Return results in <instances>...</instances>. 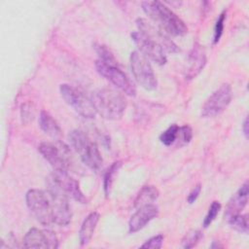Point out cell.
<instances>
[{"label":"cell","mask_w":249,"mask_h":249,"mask_svg":"<svg viewBox=\"0 0 249 249\" xmlns=\"http://www.w3.org/2000/svg\"><path fill=\"white\" fill-rule=\"evenodd\" d=\"M200 190H201V187H200L199 184H197V185L192 190V192L189 194V196H188V197H187L188 203L192 204V203H194V202L196 201V199L197 198L198 195L200 194Z\"/></svg>","instance_id":"obj_31"},{"label":"cell","mask_w":249,"mask_h":249,"mask_svg":"<svg viewBox=\"0 0 249 249\" xmlns=\"http://www.w3.org/2000/svg\"><path fill=\"white\" fill-rule=\"evenodd\" d=\"M53 174L68 197H72L81 203H87V198L82 193L79 183L74 178L70 177L67 172H53Z\"/></svg>","instance_id":"obj_15"},{"label":"cell","mask_w":249,"mask_h":249,"mask_svg":"<svg viewBox=\"0 0 249 249\" xmlns=\"http://www.w3.org/2000/svg\"><path fill=\"white\" fill-rule=\"evenodd\" d=\"M130 36L139 49V53H142L147 59H150L159 65H163L166 63V54L160 45L146 37L139 31L132 32Z\"/></svg>","instance_id":"obj_11"},{"label":"cell","mask_w":249,"mask_h":249,"mask_svg":"<svg viewBox=\"0 0 249 249\" xmlns=\"http://www.w3.org/2000/svg\"><path fill=\"white\" fill-rule=\"evenodd\" d=\"M96 71L111 82L117 89L122 90L124 94L135 96L136 89L130 79L118 67V65H111L97 59L95 61Z\"/></svg>","instance_id":"obj_8"},{"label":"cell","mask_w":249,"mask_h":249,"mask_svg":"<svg viewBox=\"0 0 249 249\" xmlns=\"http://www.w3.org/2000/svg\"><path fill=\"white\" fill-rule=\"evenodd\" d=\"M28 209L36 220L44 226L53 223L52 204L47 192L39 189H31L25 195Z\"/></svg>","instance_id":"obj_5"},{"label":"cell","mask_w":249,"mask_h":249,"mask_svg":"<svg viewBox=\"0 0 249 249\" xmlns=\"http://www.w3.org/2000/svg\"><path fill=\"white\" fill-rule=\"evenodd\" d=\"M136 25L140 33L160 45L164 52L175 53L180 51L177 45L170 39V37L166 33H164L159 27L153 25L150 21L146 20L145 18H137Z\"/></svg>","instance_id":"obj_12"},{"label":"cell","mask_w":249,"mask_h":249,"mask_svg":"<svg viewBox=\"0 0 249 249\" xmlns=\"http://www.w3.org/2000/svg\"><path fill=\"white\" fill-rule=\"evenodd\" d=\"M242 129H243V133H244L245 137L248 138L249 130H248V118L247 117L244 119V122H243V124H242Z\"/></svg>","instance_id":"obj_32"},{"label":"cell","mask_w":249,"mask_h":249,"mask_svg":"<svg viewBox=\"0 0 249 249\" xmlns=\"http://www.w3.org/2000/svg\"><path fill=\"white\" fill-rule=\"evenodd\" d=\"M159 197V190L152 185L144 186L137 194L134 199V207L137 209L141 206L152 204Z\"/></svg>","instance_id":"obj_20"},{"label":"cell","mask_w":249,"mask_h":249,"mask_svg":"<svg viewBox=\"0 0 249 249\" xmlns=\"http://www.w3.org/2000/svg\"><path fill=\"white\" fill-rule=\"evenodd\" d=\"M162 243H163V235L158 234V235H155V236L149 238L147 241H145V243H143L141 245V247L142 248L159 249V248H161Z\"/></svg>","instance_id":"obj_30"},{"label":"cell","mask_w":249,"mask_h":249,"mask_svg":"<svg viewBox=\"0 0 249 249\" xmlns=\"http://www.w3.org/2000/svg\"><path fill=\"white\" fill-rule=\"evenodd\" d=\"M142 8L156 26L168 36H183L188 32L185 22L160 1H144Z\"/></svg>","instance_id":"obj_1"},{"label":"cell","mask_w":249,"mask_h":249,"mask_svg":"<svg viewBox=\"0 0 249 249\" xmlns=\"http://www.w3.org/2000/svg\"><path fill=\"white\" fill-rule=\"evenodd\" d=\"M59 90L64 101L82 117L88 119L95 117L96 112L91 98L87 96L81 89L68 84H62L59 87Z\"/></svg>","instance_id":"obj_6"},{"label":"cell","mask_w":249,"mask_h":249,"mask_svg":"<svg viewBox=\"0 0 249 249\" xmlns=\"http://www.w3.org/2000/svg\"><path fill=\"white\" fill-rule=\"evenodd\" d=\"M230 226L236 230L237 231L247 233L248 232V218L247 215H241V213L236 214L228 219Z\"/></svg>","instance_id":"obj_22"},{"label":"cell","mask_w":249,"mask_h":249,"mask_svg":"<svg viewBox=\"0 0 249 249\" xmlns=\"http://www.w3.org/2000/svg\"><path fill=\"white\" fill-rule=\"evenodd\" d=\"M129 61L130 68L136 82L147 90L156 89L158 82L149 59H147L138 51H133L130 53Z\"/></svg>","instance_id":"obj_7"},{"label":"cell","mask_w":249,"mask_h":249,"mask_svg":"<svg viewBox=\"0 0 249 249\" xmlns=\"http://www.w3.org/2000/svg\"><path fill=\"white\" fill-rule=\"evenodd\" d=\"M158 214L159 208L153 203L137 208L136 212L130 217L128 222V231L134 233L142 230L150 221L155 219Z\"/></svg>","instance_id":"obj_14"},{"label":"cell","mask_w":249,"mask_h":249,"mask_svg":"<svg viewBox=\"0 0 249 249\" xmlns=\"http://www.w3.org/2000/svg\"><path fill=\"white\" fill-rule=\"evenodd\" d=\"M121 165H122L121 161L113 162L111 164V166L107 169V171L104 174V177H103V189H104V193H105L106 196H109V194H110V191H111V188H112V185H113V182H114L115 175L117 174V172L120 169Z\"/></svg>","instance_id":"obj_21"},{"label":"cell","mask_w":249,"mask_h":249,"mask_svg":"<svg viewBox=\"0 0 249 249\" xmlns=\"http://www.w3.org/2000/svg\"><path fill=\"white\" fill-rule=\"evenodd\" d=\"M220 210H221V203L217 200H214L211 203V205L208 209V212H207V214H206V216L203 220L202 224H203L204 228H207L215 220V218L217 217Z\"/></svg>","instance_id":"obj_27"},{"label":"cell","mask_w":249,"mask_h":249,"mask_svg":"<svg viewBox=\"0 0 249 249\" xmlns=\"http://www.w3.org/2000/svg\"><path fill=\"white\" fill-rule=\"evenodd\" d=\"M201 237H202V232L200 231H198V230L191 231L183 238L182 247L185 249L193 248L197 244V242L200 240Z\"/></svg>","instance_id":"obj_25"},{"label":"cell","mask_w":249,"mask_h":249,"mask_svg":"<svg viewBox=\"0 0 249 249\" xmlns=\"http://www.w3.org/2000/svg\"><path fill=\"white\" fill-rule=\"evenodd\" d=\"M38 151L53 168L54 172H67L69 160L66 146L63 144L57 146L50 142H43L39 145Z\"/></svg>","instance_id":"obj_10"},{"label":"cell","mask_w":249,"mask_h":249,"mask_svg":"<svg viewBox=\"0 0 249 249\" xmlns=\"http://www.w3.org/2000/svg\"><path fill=\"white\" fill-rule=\"evenodd\" d=\"M231 88L229 84L221 85L202 105L200 116L202 118H214L220 115L229 106L231 100Z\"/></svg>","instance_id":"obj_9"},{"label":"cell","mask_w":249,"mask_h":249,"mask_svg":"<svg viewBox=\"0 0 249 249\" xmlns=\"http://www.w3.org/2000/svg\"><path fill=\"white\" fill-rule=\"evenodd\" d=\"M94 50L98 55V59L101 60L102 62H105L107 64L111 65H117V60L111 51L104 45L100 44H95L94 45Z\"/></svg>","instance_id":"obj_23"},{"label":"cell","mask_w":249,"mask_h":249,"mask_svg":"<svg viewBox=\"0 0 249 249\" xmlns=\"http://www.w3.org/2000/svg\"><path fill=\"white\" fill-rule=\"evenodd\" d=\"M39 125L47 135L53 139H57L61 135L60 126L47 111H41L39 116Z\"/></svg>","instance_id":"obj_19"},{"label":"cell","mask_w":249,"mask_h":249,"mask_svg":"<svg viewBox=\"0 0 249 249\" xmlns=\"http://www.w3.org/2000/svg\"><path fill=\"white\" fill-rule=\"evenodd\" d=\"M225 18H226V13L223 12L217 21H216V24L214 26V36H213V42L214 44L218 43V41L220 40L222 34H223V30H224V21H225Z\"/></svg>","instance_id":"obj_29"},{"label":"cell","mask_w":249,"mask_h":249,"mask_svg":"<svg viewBox=\"0 0 249 249\" xmlns=\"http://www.w3.org/2000/svg\"><path fill=\"white\" fill-rule=\"evenodd\" d=\"M73 149L79 155L82 161L90 169L97 171L101 168L102 158L94 142L82 130H72L68 135Z\"/></svg>","instance_id":"obj_3"},{"label":"cell","mask_w":249,"mask_h":249,"mask_svg":"<svg viewBox=\"0 0 249 249\" xmlns=\"http://www.w3.org/2000/svg\"><path fill=\"white\" fill-rule=\"evenodd\" d=\"M178 130H179V126L177 124H171L167 129H165L160 135V142L165 146L172 145L177 139Z\"/></svg>","instance_id":"obj_24"},{"label":"cell","mask_w":249,"mask_h":249,"mask_svg":"<svg viewBox=\"0 0 249 249\" xmlns=\"http://www.w3.org/2000/svg\"><path fill=\"white\" fill-rule=\"evenodd\" d=\"M98 220L99 214L97 212H91L85 218L79 231V240L81 246H85L89 242L95 231Z\"/></svg>","instance_id":"obj_18"},{"label":"cell","mask_w":249,"mask_h":249,"mask_svg":"<svg viewBox=\"0 0 249 249\" xmlns=\"http://www.w3.org/2000/svg\"><path fill=\"white\" fill-rule=\"evenodd\" d=\"M95 112L102 118L116 121L123 117L126 100L118 90L111 88H103L96 90L90 97Z\"/></svg>","instance_id":"obj_2"},{"label":"cell","mask_w":249,"mask_h":249,"mask_svg":"<svg viewBox=\"0 0 249 249\" xmlns=\"http://www.w3.org/2000/svg\"><path fill=\"white\" fill-rule=\"evenodd\" d=\"M47 194L52 204L53 223L59 226L68 225L72 217L68 196L60 188L53 174L47 179Z\"/></svg>","instance_id":"obj_4"},{"label":"cell","mask_w":249,"mask_h":249,"mask_svg":"<svg viewBox=\"0 0 249 249\" xmlns=\"http://www.w3.org/2000/svg\"><path fill=\"white\" fill-rule=\"evenodd\" d=\"M248 201V183H244L239 190L230 199L226 211L225 217L227 220L236 214H239Z\"/></svg>","instance_id":"obj_17"},{"label":"cell","mask_w":249,"mask_h":249,"mask_svg":"<svg viewBox=\"0 0 249 249\" xmlns=\"http://www.w3.org/2000/svg\"><path fill=\"white\" fill-rule=\"evenodd\" d=\"M205 63H206L205 51L200 45L196 44L188 56L186 78L187 79L195 78L202 70Z\"/></svg>","instance_id":"obj_16"},{"label":"cell","mask_w":249,"mask_h":249,"mask_svg":"<svg viewBox=\"0 0 249 249\" xmlns=\"http://www.w3.org/2000/svg\"><path fill=\"white\" fill-rule=\"evenodd\" d=\"M35 117V107L31 102H25L20 106V119L23 124H27L33 121Z\"/></svg>","instance_id":"obj_26"},{"label":"cell","mask_w":249,"mask_h":249,"mask_svg":"<svg viewBox=\"0 0 249 249\" xmlns=\"http://www.w3.org/2000/svg\"><path fill=\"white\" fill-rule=\"evenodd\" d=\"M192 138H193V130H192L191 126L186 124V125H183V126L179 127L178 134H177V139H179L181 145L188 144L191 141Z\"/></svg>","instance_id":"obj_28"},{"label":"cell","mask_w":249,"mask_h":249,"mask_svg":"<svg viewBox=\"0 0 249 249\" xmlns=\"http://www.w3.org/2000/svg\"><path fill=\"white\" fill-rule=\"evenodd\" d=\"M22 246L24 248L55 249L58 247V240L53 231L33 228L24 235Z\"/></svg>","instance_id":"obj_13"}]
</instances>
